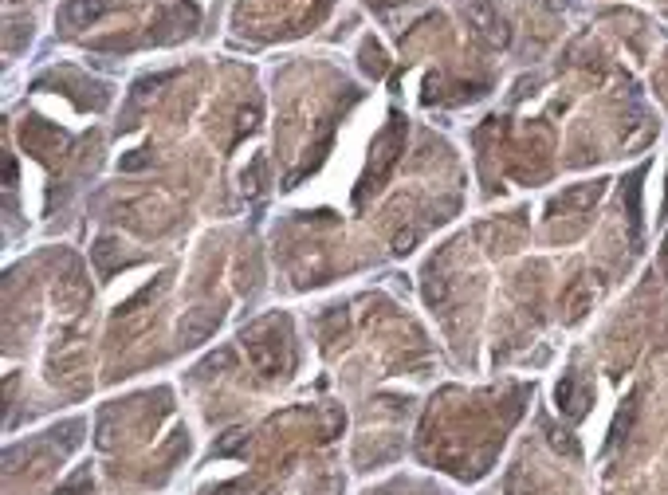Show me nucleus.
<instances>
[{"instance_id": "obj_3", "label": "nucleus", "mask_w": 668, "mask_h": 495, "mask_svg": "<svg viewBox=\"0 0 668 495\" xmlns=\"http://www.w3.org/2000/svg\"><path fill=\"white\" fill-rule=\"evenodd\" d=\"M590 303H593V291L582 283V287H574V291H570V299H566V315H570V318H582L586 311H590Z\"/></svg>"}, {"instance_id": "obj_2", "label": "nucleus", "mask_w": 668, "mask_h": 495, "mask_svg": "<svg viewBox=\"0 0 668 495\" xmlns=\"http://www.w3.org/2000/svg\"><path fill=\"white\" fill-rule=\"evenodd\" d=\"M102 9H106V0H67L60 16H63V24H71V28H87Z\"/></svg>"}, {"instance_id": "obj_4", "label": "nucleus", "mask_w": 668, "mask_h": 495, "mask_svg": "<svg viewBox=\"0 0 668 495\" xmlns=\"http://www.w3.org/2000/svg\"><path fill=\"white\" fill-rule=\"evenodd\" d=\"M598 193H601V185H586V189H578V193L566 196V205H590V201H598Z\"/></svg>"}, {"instance_id": "obj_1", "label": "nucleus", "mask_w": 668, "mask_h": 495, "mask_svg": "<svg viewBox=\"0 0 668 495\" xmlns=\"http://www.w3.org/2000/svg\"><path fill=\"white\" fill-rule=\"evenodd\" d=\"M217 311H189L185 318H181V326H177V334H181V342L185 346H197V342H204L212 330H217Z\"/></svg>"}, {"instance_id": "obj_5", "label": "nucleus", "mask_w": 668, "mask_h": 495, "mask_svg": "<svg viewBox=\"0 0 668 495\" xmlns=\"http://www.w3.org/2000/svg\"><path fill=\"white\" fill-rule=\"evenodd\" d=\"M409 244H413V232H401V236H398V252H405Z\"/></svg>"}]
</instances>
